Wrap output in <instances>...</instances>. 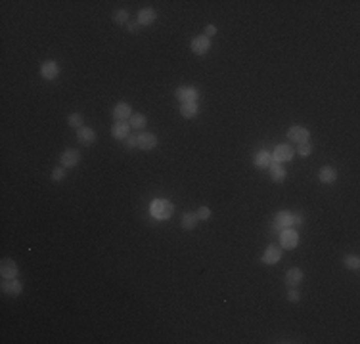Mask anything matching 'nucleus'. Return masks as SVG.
Wrapping results in <instances>:
<instances>
[{
    "label": "nucleus",
    "instance_id": "1",
    "mask_svg": "<svg viewBox=\"0 0 360 344\" xmlns=\"http://www.w3.org/2000/svg\"><path fill=\"white\" fill-rule=\"evenodd\" d=\"M175 206L169 199H155L151 203V214L157 218V220H169L171 214H173Z\"/></svg>",
    "mask_w": 360,
    "mask_h": 344
},
{
    "label": "nucleus",
    "instance_id": "2",
    "mask_svg": "<svg viewBox=\"0 0 360 344\" xmlns=\"http://www.w3.org/2000/svg\"><path fill=\"white\" fill-rule=\"evenodd\" d=\"M293 155H295V149H293L289 143H280V145H276L274 151H272V161L284 165V163H289V161L293 159Z\"/></svg>",
    "mask_w": 360,
    "mask_h": 344
},
{
    "label": "nucleus",
    "instance_id": "3",
    "mask_svg": "<svg viewBox=\"0 0 360 344\" xmlns=\"http://www.w3.org/2000/svg\"><path fill=\"white\" fill-rule=\"evenodd\" d=\"M60 161H61V167L63 169H73V167H77L81 163V151L79 149H73V147H67V149L61 151Z\"/></svg>",
    "mask_w": 360,
    "mask_h": 344
},
{
    "label": "nucleus",
    "instance_id": "4",
    "mask_svg": "<svg viewBox=\"0 0 360 344\" xmlns=\"http://www.w3.org/2000/svg\"><path fill=\"white\" fill-rule=\"evenodd\" d=\"M175 96L179 98L182 103H188V102H196L198 103L199 100V90L196 86H180L175 90Z\"/></svg>",
    "mask_w": 360,
    "mask_h": 344
},
{
    "label": "nucleus",
    "instance_id": "5",
    "mask_svg": "<svg viewBox=\"0 0 360 344\" xmlns=\"http://www.w3.org/2000/svg\"><path fill=\"white\" fill-rule=\"evenodd\" d=\"M297 243H299V233L293 228H286V229L280 231V245L284 249H288V251L289 249H295Z\"/></svg>",
    "mask_w": 360,
    "mask_h": 344
},
{
    "label": "nucleus",
    "instance_id": "6",
    "mask_svg": "<svg viewBox=\"0 0 360 344\" xmlns=\"http://www.w3.org/2000/svg\"><path fill=\"white\" fill-rule=\"evenodd\" d=\"M18 264L12 258H2L0 262V275L2 279H18Z\"/></svg>",
    "mask_w": 360,
    "mask_h": 344
},
{
    "label": "nucleus",
    "instance_id": "7",
    "mask_svg": "<svg viewBox=\"0 0 360 344\" xmlns=\"http://www.w3.org/2000/svg\"><path fill=\"white\" fill-rule=\"evenodd\" d=\"M308 138H310L308 128L301 126V124H293V126H289V130H288V140H289V142L303 143V142H308Z\"/></svg>",
    "mask_w": 360,
    "mask_h": 344
},
{
    "label": "nucleus",
    "instance_id": "8",
    "mask_svg": "<svg viewBox=\"0 0 360 344\" xmlns=\"http://www.w3.org/2000/svg\"><path fill=\"white\" fill-rule=\"evenodd\" d=\"M190 48H192V52H194L196 56H205L207 52L211 50V38H209V36H205V34L196 36V38L192 40Z\"/></svg>",
    "mask_w": 360,
    "mask_h": 344
},
{
    "label": "nucleus",
    "instance_id": "9",
    "mask_svg": "<svg viewBox=\"0 0 360 344\" xmlns=\"http://www.w3.org/2000/svg\"><path fill=\"white\" fill-rule=\"evenodd\" d=\"M60 75V65L54 59H46L40 63V77L46 79V81H54L56 77Z\"/></svg>",
    "mask_w": 360,
    "mask_h": 344
},
{
    "label": "nucleus",
    "instance_id": "10",
    "mask_svg": "<svg viewBox=\"0 0 360 344\" xmlns=\"http://www.w3.org/2000/svg\"><path fill=\"white\" fill-rule=\"evenodd\" d=\"M280 258H282V249L276 247V245H269V247L265 249L263 257H261V262H263L265 266H272V264L280 262Z\"/></svg>",
    "mask_w": 360,
    "mask_h": 344
},
{
    "label": "nucleus",
    "instance_id": "11",
    "mask_svg": "<svg viewBox=\"0 0 360 344\" xmlns=\"http://www.w3.org/2000/svg\"><path fill=\"white\" fill-rule=\"evenodd\" d=\"M272 226H274V229H278V231H282V229H286V228H291V226H293V214L288 212V210L276 212Z\"/></svg>",
    "mask_w": 360,
    "mask_h": 344
},
{
    "label": "nucleus",
    "instance_id": "12",
    "mask_svg": "<svg viewBox=\"0 0 360 344\" xmlns=\"http://www.w3.org/2000/svg\"><path fill=\"white\" fill-rule=\"evenodd\" d=\"M0 289L4 294H10V296H19L21 291H23V285H21V281L18 279H2V285H0Z\"/></svg>",
    "mask_w": 360,
    "mask_h": 344
},
{
    "label": "nucleus",
    "instance_id": "13",
    "mask_svg": "<svg viewBox=\"0 0 360 344\" xmlns=\"http://www.w3.org/2000/svg\"><path fill=\"white\" fill-rule=\"evenodd\" d=\"M111 115H113V119L115 120H128L132 117V107H130V103L119 102L115 107H113Z\"/></svg>",
    "mask_w": 360,
    "mask_h": 344
},
{
    "label": "nucleus",
    "instance_id": "14",
    "mask_svg": "<svg viewBox=\"0 0 360 344\" xmlns=\"http://www.w3.org/2000/svg\"><path fill=\"white\" fill-rule=\"evenodd\" d=\"M155 19H157V14H155L153 8H142V10L138 12V16H136V21H138L140 27H150V25H153Z\"/></svg>",
    "mask_w": 360,
    "mask_h": 344
},
{
    "label": "nucleus",
    "instance_id": "15",
    "mask_svg": "<svg viewBox=\"0 0 360 344\" xmlns=\"http://www.w3.org/2000/svg\"><path fill=\"white\" fill-rule=\"evenodd\" d=\"M136 138H138V147L142 151H150L157 145V136L151 132H140V134H136Z\"/></svg>",
    "mask_w": 360,
    "mask_h": 344
},
{
    "label": "nucleus",
    "instance_id": "16",
    "mask_svg": "<svg viewBox=\"0 0 360 344\" xmlns=\"http://www.w3.org/2000/svg\"><path fill=\"white\" fill-rule=\"evenodd\" d=\"M303 279H305V272L301 268H289L286 272V283L289 287H299L303 283Z\"/></svg>",
    "mask_w": 360,
    "mask_h": 344
},
{
    "label": "nucleus",
    "instance_id": "17",
    "mask_svg": "<svg viewBox=\"0 0 360 344\" xmlns=\"http://www.w3.org/2000/svg\"><path fill=\"white\" fill-rule=\"evenodd\" d=\"M130 134V124L126 120H115V124L111 126V136L115 140H125Z\"/></svg>",
    "mask_w": 360,
    "mask_h": 344
},
{
    "label": "nucleus",
    "instance_id": "18",
    "mask_svg": "<svg viewBox=\"0 0 360 344\" xmlns=\"http://www.w3.org/2000/svg\"><path fill=\"white\" fill-rule=\"evenodd\" d=\"M77 140L83 145H92L96 142V130L90 128V126H83V128L77 130Z\"/></svg>",
    "mask_w": 360,
    "mask_h": 344
},
{
    "label": "nucleus",
    "instance_id": "19",
    "mask_svg": "<svg viewBox=\"0 0 360 344\" xmlns=\"http://www.w3.org/2000/svg\"><path fill=\"white\" fill-rule=\"evenodd\" d=\"M270 163H272V153L267 151V149L257 151L255 157H253V165H255L257 169H269Z\"/></svg>",
    "mask_w": 360,
    "mask_h": 344
},
{
    "label": "nucleus",
    "instance_id": "20",
    "mask_svg": "<svg viewBox=\"0 0 360 344\" xmlns=\"http://www.w3.org/2000/svg\"><path fill=\"white\" fill-rule=\"evenodd\" d=\"M270 178H272V182H276V184H282L284 180H286V176H288V172L284 169V165H280V163H270Z\"/></svg>",
    "mask_w": 360,
    "mask_h": 344
},
{
    "label": "nucleus",
    "instance_id": "21",
    "mask_svg": "<svg viewBox=\"0 0 360 344\" xmlns=\"http://www.w3.org/2000/svg\"><path fill=\"white\" fill-rule=\"evenodd\" d=\"M318 180L322 182V184H333L335 180H337V171L333 169V167H322L320 171H318Z\"/></svg>",
    "mask_w": 360,
    "mask_h": 344
},
{
    "label": "nucleus",
    "instance_id": "22",
    "mask_svg": "<svg viewBox=\"0 0 360 344\" xmlns=\"http://www.w3.org/2000/svg\"><path fill=\"white\" fill-rule=\"evenodd\" d=\"M198 113H199V107L196 102H188L180 105V115L184 119H194V117H198Z\"/></svg>",
    "mask_w": 360,
    "mask_h": 344
},
{
    "label": "nucleus",
    "instance_id": "23",
    "mask_svg": "<svg viewBox=\"0 0 360 344\" xmlns=\"http://www.w3.org/2000/svg\"><path fill=\"white\" fill-rule=\"evenodd\" d=\"M198 222H199V218L196 212H184L182 218H180V226H182L184 229H196Z\"/></svg>",
    "mask_w": 360,
    "mask_h": 344
},
{
    "label": "nucleus",
    "instance_id": "24",
    "mask_svg": "<svg viewBox=\"0 0 360 344\" xmlns=\"http://www.w3.org/2000/svg\"><path fill=\"white\" fill-rule=\"evenodd\" d=\"M128 124L134 130H142L146 124H148V117H146L144 113H132V117L128 119Z\"/></svg>",
    "mask_w": 360,
    "mask_h": 344
},
{
    "label": "nucleus",
    "instance_id": "25",
    "mask_svg": "<svg viewBox=\"0 0 360 344\" xmlns=\"http://www.w3.org/2000/svg\"><path fill=\"white\" fill-rule=\"evenodd\" d=\"M111 19H113L115 25H126L128 23V12L126 10H115Z\"/></svg>",
    "mask_w": 360,
    "mask_h": 344
},
{
    "label": "nucleus",
    "instance_id": "26",
    "mask_svg": "<svg viewBox=\"0 0 360 344\" xmlns=\"http://www.w3.org/2000/svg\"><path fill=\"white\" fill-rule=\"evenodd\" d=\"M67 122H69V126L75 128V130H79V128H83V126H85V119H83V115H81V113H71V115L67 117Z\"/></svg>",
    "mask_w": 360,
    "mask_h": 344
},
{
    "label": "nucleus",
    "instance_id": "27",
    "mask_svg": "<svg viewBox=\"0 0 360 344\" xmlns=\"http://www.w3.org/2000/svg\"><path fill=\"white\" fill-rule=\"evenodd\" d=\"M343 264H345V268H349V270H359L360 258L357 257V255H349V257L343 258Z\"/></svg>",
    "mask_w": 360,
    "mask_h": 344
},
{
    "label": "nucleus",
    "instance_id": "28",
    "mask_svg": "<svg viewBox=\"0 0 360 344\" xmlns=\"http://www.w3.org/2000/svg\"><path fill=\"white\" fill-rule=\"evenodd\" d=\"M196 214H198L199 222H205V220H209L211 218V208L209 206H199L198 210H196Z\"/></svg>",
    "mask_w": 360,
    "mask_h": 344
},
{
    "label": "nucleus",
    "instance_id": "29",
    "mask_svg": "<svg viewBox=\"0 0 360 344\" xmlns=\"http://www.w3.org/2000/svg\"><path fill=\"white\" fill-rule=\"evenodd\" d=\"M297 153L301 155V157H308V155L312 153V145H310L308 142H303V143H299V147H297Z\"/></svg>",
    "mask_w": 360,
    "mask_h": 344
},
{
    "label": "nucleus",
    "instance_id": "30",
    "mask_svg": "<svg viewBox=\"0 0 360 344\" xmlns=\"http://www.w3.org/2000/svg\"><path fill=\"white\" fill-rule=\"evenodd\" d=\"M50 178H52V182H61V180L65 178V169H63V167H60V169L56 167L54 171H52V176H50Z\"/></svg>",
    "mask_w": 360,
    "mask_h": 344
},
{
    "label": "nucleus",
    "instance_id": "31",
    "mask_svg": "<svg viewBox=\"0 0 360 344\" xmlns=\"http://www.w3.org/2000/svg\"><path fill=\"white\" fill-rule=\"evenodd\" d=\"M125 147L126 149L138 147V138H136V134H128V136L125 138Z\"/></svg>",
    "mask_w": 360,
    "mask_h": 344
},
{
    "label": "nucleus",
    "instance_id": "32",
    "mask_svg": "<svg viewBox=\"0 0 360 344\" xmlns=\"http://www.w3.org/2000/svg\"><path fill=\"white\" fill-rule=\"evenodd\" d=\"M288 300L289 302H299V300H301V292L297 291L295 287H291L288 291Z\"/></svg>",
    "mask_w": 360,
    "mask_h": 344
},
{
    "label": "nucleus",
    "instance_id": "33",
    "mask_svg": "<svg viewBox=\"0 0 360 344\" xmlns=\"http://www.w3.org/2000/svg\"><path fill=\"white\" fill-rule=\"evenodd\" d=\"M126 29H128V33L138 34V31H140V25H138V21H128V23H126Z\"/></svg>",
    "mask_w": 360,
    "mask_h": 344
},
{
    "label": "nucleus",
    "instance_id": "34",
    "mask_svg": "<svg viewBox=\"0 0 360 344\" xmlns=\"http://www.w3.org/2000/svg\"><path fill=\"white\" fill-rule=\"evenodd\" d=\"M215 34H216L215 25H207V27H205V36H209V38H211V36H215Z\"/></svg>",
    "mask_w": 360,
    "mask_h": 344
},
{
    "label": "nucleus",
    "instance_id": "35",
    "mask_svg": "<svg viewBox=\"0 0 360 344\" xmlns=\"http://www.w3.org/2000/svg\"><path fill=\"white\" fill-rule=\"evenodd\" d=\"M305 224V216L303 214H293V226H301Z\"/></svg>",
    "mask_w": 360,
    "mask_h": 344
}]
</instances>
